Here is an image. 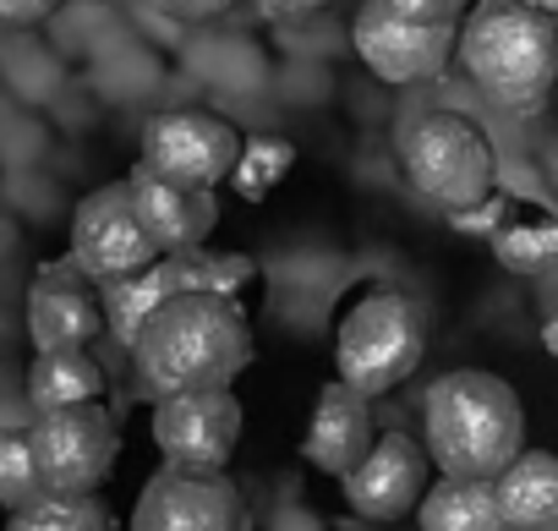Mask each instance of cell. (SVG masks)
Masks as SVG:
<instances>
[{
	"label": "cell",
	"instance_id": "cell-13",
	"mask_svg": "<svg viewBox=\"0 0 558 531\" xmlns=\"http://www.w3.org/2000/svg\"><path fill=\"white\" fill-rule=\"evenodd\" d=\"M427 471H433L427 444H416V438H405V433H384V438L373 444V455L340 482V493H345V504H351L362 520L389 526V520L422 509V498H427V487H433Z\"/></svg>",
	"mask_w": 558,
	"mask_h": 531
},
{
	"label": "cell",
	"instance_id": "cell-14",
	"mask_svg": "<svg viewBox=\"0 0 558 531\" xmlns=\"http://www.w3.org/2000/svg\"><path fill=\"white\" fill-rule=\"evenodd\" d=\"M126 192H132V208H137L148 241L159 246V257L197 252V246L214 236V225H219V192L165 181V176H154L148 165H137V170L126 176Z\"/></svg>",
	"mask_w": 558,
	"mask_h": 531
},
{
	"label": "cell",
	"instance_id": "cell-20",
	"mask_svg": "<svg viewBox=\"0 0 558 531\" xmlns=\"http://www.w3.org/2000/svg\"><path fill=\"white\" fill-rule=\"evenodd\" d=\"M7 531H121V520H116V509L99 493H83V498L45 493L28 509H17L7 520Z\"/></svg>",
	"mask_w": 558,
	"mask_h": 531
},
{
	"label": "cell",
	"instance_id": "cell-27",
	"mask_svg": "<svg viewBox=\"0 0 558 531\" xmlns=\"http://www.w3.org/2000/svg\"><path fill=\"white\" fill-rule=\"evenodd\" d=\"M252 7H257L263 17H274V23H302V17H318V12H329L335 0H252Z\"/></svg>",
	"mask_w": 558,
	"mask_h": 531
},
{
	"label": "cell",
	"instance_id": "cell-10",
	"mask_svg": "<svg viewBox=\"0 0 558 531\" xmlns=\"http://www.w3.org/2000/svg\"><path fill=\"white\" fill-rule=\"evenodd\" d=\"M241 400L230 389H192L154 400V449L165 466H192V471H225L235 444H241Z\"/></svg>",
	"mask_w": 558,
	"mask_h": 531
},
{
	"label": "cell",
	"instance_id": "cell-23",
	"mask_svg": "<svg viewBox=\"0 0 558 531\" xmlns=\"http://www.w3.org/2000/svg\"><path fill=\"white\" fill-rule=\"evenodd\" d=\"M45 498L39 460H34V433L28 427H0V509H28Z\"/></svg>",
	"mask_w": 558,
	"mask_h": 531
},
{
	"label": "cell",
	"instance_id": "cell-2",
	"mask_svg": "<svg viewBox=\"0 0 558 531\" xmlns=\"http://www.w3.org/2000/svg\"><path fill=\"white\" fill-rule=\"evenodd\" d=\"M427 455L444 476L498 482L525 455V406L520 395L482 367L444 373L427 389Z\"/></svg>",
	"mask_w": 558,
	"mask_h": 531
},
{
	"label": "cell",
	"instance_id": "cell-6",
	"mask_svg": "<svg viewBox=\"0 0 558 531\" xmlns=\"http://www.w3.org/2000/svg\"><path fill=\"white\" fill-rule=\"evenodd\" d=\"M34 433V460H39V482L45 493H99L121 460V433L116 417L99 406H72V411H45L28 422Z\"/></svg>",
	"mask_w": 558,
	"mask_h": 531
},
{
	"label": "cell",
	"instance_id": "cell-25",
	"mask_svg": "<svg viewBox=\"0 0 558 531\" xmlns=\"http://www.w3.org/2000/svg\"><path fill=\"white\" fill-rule=\"evenodd\" d=\"M148 7H154L159 17H170V23H208V17L230 12L235 0H148Z\"/></svg>",
	"mask_w": 558,
	"mask_h": 531
},
{
	"label": "cell",
	"instance_id": "cell-21",
	"mask_svg": "<svg viewBox=\"0 0 558 531\" xmlns=\"http://www.w3.org/2000/svg\"><path fill=\"white\" fill-rule=\"evenodd\" d=\"M291 165H296V143H291V137L257 132V137H246V148H241V159H235L230 186H235L246 203H263L279 181L291 176Z\"/></svg>",
	"mask_w": 558,
	"mask_h": 531
},
{
	"label": "cell",
	"instance_id": "cell-15",
	"mask_svg": "<svg viewBox=\"0 0 558 531\" xmlns=\"http://www.w3.org/2000/svg\"><path fill=\"white\" fill-rule=\"evenodd\" d=\"M378 438H384V433H378V422H373V400H367L362 389H351V384L335 378V384L318 395V406H313L302 455H307L318 471H329V476L345 482V476L373 455Z\"/></svg>",
	"mask_w": 558,
	"mask_h": 531
},
{
	"label": "cell",
	"instance_id": "cell-9",
	"mask_svg": "<svg viewBox=\"0 0 558 531\" xmlns=\"http://www.w3.org/2000/svg\"><path fill=\"white\" fill-rule=\"evenodd\" d=\"M246 137L214 116V110H165L143 126V159L154 176L165 181H181V186H219L235 176V159H241Z\"/></svg>",
	"mask_w": 558,
	"mask_h": 531
},
{
	"label": "cell",
	"instance_id": "cell-1",
	"mask_svg": "<svg viewBox=\"0 0 558 531\" xmlns=\"http://www.w3.org/2000/svg\"><path fill=\"white\" fill-rule=\"evenodd\" d=\"M252 324L230 297H175L132 340L137 384L154 400L192 389H230L252 367Z\"/></svg>",
	"mask_w": 558,
	"mask_h": 531
},
{
	"label": "cell",
	"instance_id": "cell-26",
	"mask_svg": "<svg viewBox=\"0 0 558 531\" xmlns=\"http://www.w3.org/2000/svg\"><path fill=\"white\" fill-rule=\"evenodd\" d=\"M50 12H61V0H0V23L7 28H34Z\"/></svg>",
	"mask_w": 558,
	"mask_h": 531
},
{
	"label": "cell",
	"instance_id": "cell-18",
	"mask_svg": "<svg viewBox=\"0 0 558 531\" xmlns=\"http://www.w3.org/2000/svg\"><path fill=\"white\" fill-rule=\"evenodd\" d=\"M422 531H509L504 504H498V482H471V476H444L427 487L422 509H416Z\"/></svg>",
	"mask_w": 558,
	"mask_h": 531
},
{
	"label": "cell",
	"instance_id": "cell-5",
	"mask_svg": "<svg viewBox=\"0 0 558 531\" xmlns=\"http://www.w3.org/2000/svg\"><path fill=\"white\" fill-rule=\"evenodd\" d=\"M422 351H427V313L405 291L362 297L335 329V373L367 400L405 384L422 367Z\"/></svg>",
	"mask_w": 558,
	"mask_h": 531
},
{
	"label": "cell",
	"instance_id": "cell-7",
	"mask_svg": "<svg viewBox=\"0 0 558 531\" xmlns=\"http://www.w3.org/2000/svg\"><path fill=\"white\" fill-rule=\"evenodd\" d=\"M132 531H252V509L225 471L159 466L132 504Z\"/></svg>",
	"mask_w": 558,
	"mask_h": 531
},
{
	"label": "cell",
	"instance_id": "cell-24",
	"mask_svg": "<svg viewBox=\"0 0 558 531\" xmlns=\"http://www.w3.org/2000/svg\"><path fill=\"white\" fill-rule=\"evenodd\" d=\"M378 7H389V12H400V17H411V23H438V28H454V23L465 17L471 0H378Z\"/></svg>",
	"mask_w": 558,
	"mask_h": 531
},
{
	"label": "cell",
	"instance_id": "cell-11",
	"mask_svg": "<svg viewBox=\"0 0 558 531\" xmlns=\"http://www.w3.org/2000/svg\"><path fill=\"white\" fill-rule=\"evenodd\" d=\"M351 45L362 56V67L384 83H427L449 67V56L460 50V34L454 28H438V23H411L378 0L356 12L351 23Z\"/></svg>",
	"mask_w": 558,
	"mask_h": 531
},
{
	"label": "cell",
	"instance_id": "cell-17",
	"mask_svg": "<svg viewBox=\"0 0 558 531\" xmlns=\"http://www.w3.org/2000/svg\"><path fill=\"white\" fill-rule=\"evenodd\" d=\"M105 400V367L94 351H34L28 362V406L45 411H72V406H99Z\"/></svg>",
	"mask_w": 558,
	"mask_h": 531
},
{
	"label": "cell",
	"instance_id": "cell-4",
	"mask_svg": "<svg viewBox=\"0 0 558 531\" xmlns=\"http://www.w3.org/2000/svg\"><path fill=\"white\" fill-rule=\"evenodd\" d=\"M395 154H400L405 181L427 203H438L449 214H471V208H482L493 197V176H498L493 143L460 110H422V116H411L400 126Z\"/></svg>",
	"mask_w": 558,
	"mask_h": 531
},
{
	"label": "cell",
	"instance_id": "cell-22",
	"mask_svg": "<svg viewBox=\"0 0 558 531\" xmlns=\"http://www.w3.org/2000/svg\"><path fill=\"white\" fill-rule=\"evenodd\" d=\"M493 252L509 275H553L558 269V219H520L493 236Z\"/></svg>",
	"mask_w": 558,
	"mask_h": 531
},
{
	"label": "cell",
	"instance_id": "cell-16",
	"mask_svg": "<svg viewBox=\"0 0 558 531\" xmlns=\"http://www.w3.org/2000/svg\"><path fill=\"white\" fill-rule=\"evenodd\" d=\"M498 504L509 531H558V455L525 449L498 476Z\"/></svg>",
	"mask_w": 558,
	"mask_h": 531
},
{
	"label": "cell",
	"instance_id": "cell-3",
	"mask_svg": "<svg viewBox=\"0 0 558 531\" xmlns=\"http://www.w3.org/2000/svg\"><path fill=\"white\" fill-rule=\"evenodd\" d=\"M460 67L476 94L509 116H531L558 88V23L531 0H487L460 28Z\"/></svg>",
	"mask_w": 558,
	"mask_h": 531
},
{
	"label": "cell",
	"instance_id": "cell-29",
	"mask_svg": "<svg viewBox=\"0 0 558 531\" xmlns=\"http://www.w3.org/2000/svg\"><path fill=\"white\" fill-rule=\"evenodd\" d=\"M531 7H536V12H547V17L558 23V0H531Z\"/></svg>",
	"mask_w": 558,
	"mask_h": 531
},
{
	"label": "cell",
	"instance_id": "cell-12",
	"mask_svg": "<svg viewBox=\"0 0 558 531\" xmlns=\"http://www.w3.org/2000/svg\"><path fill=\"white\" fill-rule=\"evenodd\" d=\"M110 329L105 286H94L72 257L45 263L28 286V340L34 351H88Z\"/></svg>",
	"mask_w": 558,
	"mask_h": 531
},
{
	"label": "cell",
	"instance_id": "cell-8",
	"mask_svg": "<svg viewBox=\"0 0 558 531\" xmlns=\"http://www.w3.org/2000/svg\"><path fill=\"white\" fill-rule=\"evenodd\" d=\"M66 257L94 280V286H116V280H132L143 269L159 263V246L148 241L137 208H132V192L126 181H110L99 192H88L72 214V246Z\"/></svg>",
	"mask_w": 558,
	"mask_h": 531
},
{
	"label": "cell",
	"instance_id": "cell-28",
	"mask_svg": "<svg viewBox=\"0 0 558 531\" xmlns=\"http://www.w3.org/2000/svg\"><path fill=\"white\" fill-rule=\"evenodd\" d=\"M542 346H547V357L558 362V302H553V313L542 318Z\"/></svg>",
	"mask_w": 558,
	"mask_h": 531
},
{
	"label": "cell",
	"instance_id": "cell-19",
	"mask_svg": "<svg viewBox=\"0 0 558 531\" xmlns=\"http://www.w3.org/2000/svg\"><path fill=\"white\" fill-rule=\"evenodd\" d=\"M159 280L170 297H230L241 302V291L257 280V263L246 252H175L159 257Z\"/></svg>",
	"mask_w": 558,
	"mask_h": 531
}]
</instances>
